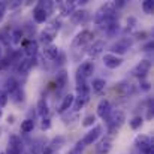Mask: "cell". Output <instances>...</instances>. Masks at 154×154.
Here are the masks:
<instances>
[{
    "label": "cell",
    "mask_w": 154,
    "mask_h": 154,
    "mask_svg": "<svg viewBox=\"0 0 154 154\" xmlns=\"http://www.w3.org/2000/svg\"><path fill=\"white\" fill-rule=\"evenodd\" d=\"M115 15H117V9H115L114 2H108V3L102 5V6L96 11L93 20H94L96 24H99L100 21L106 20V18H111V17H115Z\"/></svg>",
    "instance_id": "2"
},
{
    "label": "cell",
    "mask_w": 154,
    "mask_h": 154,
    "mask_svg": "<svg viewBox=\"0 0 154 154\" xmlns=\"http://www.w3.org/2000/svg\"><path fill=\"white\" fill-rule=\"evenodd\" d=\"M132 45H133V39H130V38H121V39H118L115 44H112L111 54H115V55L121 57L123 54H126V52L129 51V48H130Z\"/></svg>",
    "instance_id": "4"
},
{
    "label": "cell",
    "mask_w": 154,
    "mask_h": 154,
    "mask_svg": "<svg viewBox=\"0 0 154 154\" xmlns=\"http://www.w3.org/2000/svg\"><path fill=\"white\" fill-rule=\"evenodd\" d=\"M73 100H75V96L72 94V93H69V94H66L64 97H63V100L60 103V106H58V114H64L69 108H72V105H73Z\"/></svg>",
    "instance_id": "21"
},
{
    "label": "cell",
    "mask_w": 154,
    "mask_h": 154,
    "mask_svg": "<svg viewBox=\"0 0 154 154\" xmlns=\"http://www.w3.org/2000/svg\"><path fill=\"white\" fill-rule=\"evenodd\" d=\"M105 85H106V81L102 79V78H96V79H93V82H91V88H93V91H96V93H100L102 90H105Z\"/></svg>",
    "instance_id": "28"
},
{
    "label": "cell",
    "mask_w": 154,
    "mask_h": 154,
    "mask_svg": "<svg viewBox=\"0 0 154 154\" xmlns=\"http://www.w3.org/2000/svg\"><path fill=\"white\" fill-rule=\"evenodd\" d=\"M105 50V42L103 41H96V42H93V45H90V48H88V51L87 54L90 55V57H97V55H100Z\"/></svg>",
    "instance_id": "20"
},
{
    "label": "cell",
    "mask_w": 154,
    "mask_h": 154,
    "mask_svg": "<svg viewBox=\"0 0 154 154\" xmlns=\"http://www.w3.org/2000/svg\"><path fill=\"white\" fill-rule=\"evenodd\" d=\"M88 18H90V14H88L87 9H75V12L70 15L72 23H73V24H78V26L87 23Z\"/></svg>",
    "instance_id": "13"
},
{
    "label": "cell",
    "mask_w": 154,
    "mask_h": 154,
    "mask_svg": "<svg viewBox=\"0 0 154 154\" xmlns=\"http://www.w3.org/2000/svg\"><path fill=\"white\" fill-rule=\"evenodd\" d=\"M94 123H96V115H93V114H88V115L82 120V126H84V127H93Z\"/></svg>",
    "instance_id": "31"
},
{
    "label": "cell",
    "mask_w": 154,
    "mask_h": 154,
    "mask_svg": "<svg viewBox=\"0 0 154 154\" xmlns=\"http://www.w3.org/2000/svg\"><path fill=\"white\" fill-rule=\"evenodd\" d=\"M145 36H147V33H145V32H138V33H135V35H133V38H135L136 41H139V39H145Z\"/></svg>",
    "instance_id": "39"
},
{
    "label": "cell",
    "mask_w": 154,
    "mask_h": 154,
    "mask_svg": "<svg viewBox=\"0 0 154 154\" xmlns=\"http://www.w3.org/2000/svg\"><path fill=\"white\" fill-rule=\"evenodd\" d=\"M11 38H12V42H14L15 45L21 44V42H23V30H21V29H15V30L12 32Z\"/></svg>",
    "instance_id": "29"
},
{
    "label": "cell",
    "mask_w": 154,
    "mask_h": 154,
    "mask_svg": "<svg viewBox=\"0 0 154 154\" xmlns=\"http://www.w3.org/2000/svg\"><path fill=\"white\" fill-rule=\"evenodd\" d=\"M139 85H141V90H144V91H150V88H151V84L148 81H142Z\"/></svg>",
    "instance_id": "38"
},
{
    "label": "cell",
    "mask_w": 154,
    "mask_h": 154,
    "mask_svg": "<svg viewBox=\"0 0 154 154\" xmlns=\"http://www.w3.org/2000/svg\"><path fill=\"white\" fill-rule=\"evenodd\" d=\"M124 121H126V114H124L123 111H120V109L111 111V114H109L108 118H106V124H108L109 133H114L115 130H118V129L123 126Z\"/></svg>",
    "instance_id": "1"
},
{
    "label": "cell",
    "mask_w": 154,
    "mask_h": 154,
    "mask_svg": "<svg viewBox=\"0 0 154 154\" xmlns=\"http://www.w3.org/2000/svg\"><path fill=\"white\" fill-rule=\"evenodd\" d=\"M102 132H103V127L102 126H94V127H91V130H88L85 135H84V138L79 141L81 144H82V147H87V145H93L100 136H102Z\"/></svg>",
    "instance_id": "7"
},
{
    "label": "cell",
    "mask_w": 154,
    "mask_h": 154,
    "mask_svg": "<svg viewBox=\"0 0 154 154\" xmlns=\"http://www.w3.org/2000/svg\"><path fill=\"white\" fill-rule=\"evenodd\" d=\"M151 69V60H141L133 69H132V75L136 78H144Z\"/></svg>",
    "instance_id": "10"
},
{
    "label": "cell",
    "mask_w": 154,
    "mask_h": 154,
    "mask_svg": "<svg viewBox=\"0 0 154 154\" xmlns=\"http://www.w3.org/2000/svg\"><path fill=\"white\" fill-rule=\"evenodd\" d=\"M24 151V144L18 135H11L8 139V148L5 154H23Z\"/></svg>",
    "instance_id": "6"
},
{
    "label": "cell",
    "mask_w": 154,
    "mask_h": 154,
    "mask_svg": "<svg viewBox=\"0 0 154 154\" xmlns=\"http://www.w3.org/2000/svg\"><path fill=\"white\" fill-rule=\"evenodd\" d=\"M88 97H90V96H82V94H78V96L75 97V100H73V105H72L73 111H79L81 108H84V106H85V103L88 102Z\"/></svg>",
    "instance_id": "25"
},
{
    "label": "cell",
    "mask_w": 154,
    "mask_h": 154,
    "mask_svg": "<svg viewBox=\"0 0 154 154\" xmlns=\"http://www.w3.org/2000/svg\"><path fill=\"white\" fill-rule=\"evenodd\" d=\"M129 124H130V127H132L133 130H136V129H139V127L144 124V118L139 117V115H138V117H133V118L129 121Z\"/></svg>",
    "instance_id": "30"
},
{
    "label": "cell",
    "mask_w": 154,
    "mask_h": 154,
    "mask_svg": "<svg viewBox=\"0 0 154 154\" xmlns=\"http://www.w3.org/2000/svg\"><path fill=\"white\" fill-rule=\"evenodd\" d=\"M135 24H136V18H133V17L127 18V29H132Z\"/></svg>",
    "instance_id": "41"
},
{
    "label": "cell",
    "mask_w": 154,
    "mask_h": 154,
    "mask_svg": "<svg viewBox=\"0 0 154 154\" xmlns=\"http://www.w3.org/2000/svg\"><path fill=\"white\" fill-rule=\"evenodd\" d=\"M153 48H154V42H153V41H150V42H148V44L144 47V51H151Z\"/></svg>",
    "instance_id": "43"
},
{
    "label": "cell",
    "mask_w": 154,
    "mask_h": 154,
    "mask_svg": "<svg viewBox=\"0 0 154 154\" xmlns=\"http://www.w3.org/2000/svg\"><path fill=\"white\" fill-rule=\"evenodd\" d=\"M33 20L38 23V24H42V23H45L47 20H48V14L44 11V8L38 3L36 5V8L33 9Z\"/></svg>",
    "instance_id": "19"
},
{
    "label": "cell",
    "mask_w": 154,
    "mask_h": 154,
    "mask_svg": "<svg viewBox=\"0 0 154 154\" xmlns=\"http://www.w3.org/2000/svg\"><path fill=\"white\" fill-rule=\"evenodd\" d=\"M82 150H84V147H82V144L81 142H78L70 151H69V154H82Z\"/></svg>",
    "instance_id": "37"
},
{
    "label": "cell",
    "mask_w": 154,
    "mask_h": 154,
    "mask_svg": "<svg viewBox=\"0 0 154 154\" xmlns=\"http://www.w3.org/2000/svg\"><path fill=\"white\" fill-rule=\"evenodd\" d=\"M5 12H6V5H5L3 2H0V21L3 20V17H5Z\"/></svg>",
    "instance_id": "40"
},
{
    "label": "cell",
    "mask_w": 154,
    "mask_h": 154,
    "mask_svg": "<svg viewBox=\"0 0 154 154\" xmlns=\"http://www.w3.org/2000/svg\"><path fill=\"white\" fill-rule=\"evenodd\" d=\"M9 6V9H15V8H18V6H21V2H18V0H15L14 3H9V5H6V8Z\"/></svg>",
    "instance_id": "42"
},
{
    "label": "cell",
    "mask_w": 154,
    "mask_h": 154,
    "mask_svg": "<svg viewBox=\"0 0 154 154\" xmlns=\"http://www.w3.org/2000/svg\"><path fill=\"white\" fill-rule=\"evenodd\" d=\"M8 96H9V99H11L12 102H15V103H23L26 100V93H24V90H23L21 87L15 88V90H14L12 93H9Z\"/></svg>",
    "instance_id": "22"
},
{
    "label": "cell",
    "mask_w": 154,
    "mask_h": 154,
    "mask_svg": "<svg viewBox=\"0 0 154 154\" xmlns=\"http://www.w3.org/2000/svg\"><path fill=\"white\" fill-rule=\"evenodd\" d=\"M111 148H112V138H109V136H105L96 145V151L99 154H108L111 151Z\"/></svg>",
    "instance_id": "16"
},
{
    "label": "cell",
    "mask_w": 154,
    "mask_h": 154,
    "mask_svg": "<svg viewBox=\"0 0 154 154\" xmlns=\"http://www.w3.org/2000/svg\"><path fill=\"white\" fill-rule=\"evenodd\" d=\"M8 100H9V96H8V93H6L5 90H2V91H0V108L6 106Z\"/></svg>",
    "instance_id": "34"
},
{
    "label": "cell",
    "mask_w": 154,
    "mask_h": 154,
    "mask_svg": "<svg viewBox=\"0 0 154 154\" xmlns=\"http://www.w3.org/2000/svg\"><path fill=\"white\" fill-rule=\"evenodd\" d=\"M57 32H58V29L54 27L52 24L47 26V27L39 33V42H42L44 45H50L52 41L57 38Z\"/></svg>",
    "instance_id": "9"
},
{
    "label": "cell",
    "mask_w": 154,
    "mask_h": 154,
    "mask_svg": "<svg viewBox=\"0 0 154 154\" xmlns=\"http://www.w3.org/2000/svg\"><path fill=\"white\" fill-rule=\"evenodd\" d=\"M93 38H94V33H93V32H90V30H82V32H79V33L73 38V41H72V48H81V47H84V45H88V44L93 42Z\"/></svg>",
    "instance_id": "5"
},
{
    "label": "cell",
    "mask_w": 154,
    "mask_h": 154,
    "mask_svg": "<svg viewBox=\"0 0 154 154\" xmlns=\"http://www.w3.org/2000/svg\"><path fill=\"white\" fill-rule=\"evenodd\" d=\"M23 48H24V52H26L27 58H33V57H36V54H38L39 42H38V41H33V39H27V41L23 42Z\"/></svg>",
    "instance_id": "12"
},
{
    "label": "cell",
    "mask_w": 154,
    "mask_h": 154,
    "mask_svg": "<svg viewBox=\"0 0 154 154\" xmlns=\"http://www.w3.org/2000/svg\"><path fill=\"white\" fill-rule=\"evenodd\" d=\"M57 8L60 11V14L63 17H69L75 12V8H76V3L75 2H67V0H63V2H58L57 3Z\"/></svg>",
    "instance_id": "14"
},
{
    "label": "cell",
    "mask_w": 154,
    "mask_h": 154,
    "mask_svg": "<svg viewBox=\"0 0 154 154\" xmlns=\"http://www.w3.org/2000/svg\"><path fill=\"white\" fill-rule=\"evenodd\" d=\"M66 85H67V70L60 69L55 75V87H57V90H63Z\"/></svg>",
    "instance_id": "18"
},
{
    "label": "cell",
    "mask_w": 154,
    "mask_h": 154,
    "mask_svg": "<svg viewBox=\"0 0 154 154\" xmlns=\"http://www.w3.org/2000/svg\"><path fill=\"white\" fill-rule=\"evenodd\" d=\"M2 115H3V111H2V108H0V118H2Z\"/></svg>",
    "instance_id": "44"
},
{
    "label": "cell",
    "mask_w": 154,
    "mask_h": 154,
    "mask_svg": "<svg viewBox=\"0 0 154 154\" xmlns=\"http://www.w3.org/2000/svg\"><path fill=\"white\" fill-rule=\"evenodd\" d=\"M35 129V121L32 118H26L24 121H21V132L23 133H30Z\"/></svg>",
    "instance_id": "27"
},
{
    "label": "cell",
    "mask_w": 154,
    "mask_h": 154,
    "mask_svg": "<svg viewBox=\"0 0 154 154\" xmlns=\"http://www.w3.org/2000/svg\"><path fill=\"white\" fill-rule=\"evenodd\" d=\"M39 5L44 8V11L48 14V17H50V14H52V11H54V2H39Z\"/></svg>",
    "instance_id": "32"
},
{
    "label": "cell",
    "mask_w": 154,
    "mask_h": 154,
    "mask_svg": "<svg viewBox=\"0 0 154 154\" xmlns=\"http://www.w3.org/2000/svg\"><path fill=\"white\" fill-rule=\"evenodd\" d=\"M35 64H36V57H33V58H26V60H23V61L20 63V66H18V72H21V73H27Z\"/></svg>",
    "instance_id": "24"
},
{
    "label": "cell",
    "mask_w": 154,
    "mask_h": 154,
    "mask_svg": "<svg viewBox=\"0 0 154 154\" xmlns=\"http://www.w3.org/2000/svg\"><path fill=\"white\" fill-rule=\"evenodd\" d=\"M41 129H42V130H48V129H51V120H50L48 117L42 118V123H41Z\"/></svg>",
    "instance_id": "35"
},
{
    "label": "cell",
    "mask_w": 154,
    "mask_h": 154,
    "mask_svg": "<svg viewBox=\"0 0 154 154\" xmlns=\"http://www.w3.org/2000/svg\"><path fill=\"white\" fill-rule=\"evenodd\" d=\"M123 61H124L123 57H118V55L111 54V52H108V54L103 55V64L108 69H117V67H120L123 64Z\"/></svg>",
    "instance_id": "11"
},
{
    "label": "cell",
    "mask_w": 154,
    "mask_h": 154,
    "mask_svg": "<svg viewBox=\"0 0 154 154\" xmlns=\"http://www.w3.org/2000/svg\"><path fill=\"white\" fill-rule=\"evenodd\" d=\"M0 154H5V153H0Z\"/></svg>",
    "instance_id": "46"
},
{
    "label": "cell",
    "mask_w": 154,
    "mask_h": 154,
    "mask_svg": "<svg viewBox=\"0 0 154 154\" xmlns=\"http://www.w3.org/2000/svg\"><path fill=\"white\" fill-rule=\"evenodd\" d=\"M0 57H2V47H0Z\"/></svg>",
    "instance_id": "45"
},
{
    "label": "cell",
    "mask_w": 154,
    "mask_h": 154,
    "mask_svg": "<svg viewBox=\"0 0 154 154\" xmlns=\"http://www.w3.org/2000/svg\"><path fill=\"white\" fill-rule=\"evenodd\" d=\"M36 109H38V114H39L42 118L48 117V114H50V106H48V102H47V99H45V97H41V99L38 100V106H36Z\"/></svg>",
    "instance_id": "23"
},
{
    "label": "cell",
    "mask_w": 154,
    "mask_h": 154,
    "mask_svg": "<svg viewBox=\"0 0 154 154\" xmlns=\"http://www.w3.org/2000/svg\"><path fill=\"white\" fill-rule=\"evenodd\" d=\"M18 87H20V84H18V81H17L15 78H12V76H11V78H8V79H6V85H5V91H6V93L9 94V93H12V91H14L15 88H18Z\"/></svg>",
    "instance_id": "26"
},
{
    "label": "cell",
    "mask_w": 154,
    "mask_h": 154,
    "mask_svg": "<svg viewBox=\"0 0 154 154\" xmlns=\"http://www.w3.org/2000/svg\"><path fill=\"white\" fill-rule=\"evenodd\" d=\"M94 72V64L91 61H84L78 66L76 69V82L79 81H85L88 76H91Z\"/></svg>",
    "instance_id": "8"
},
{
    "label": "cell",
    "mask_w": 154,
    "mask_h": 154,
    "mask_svg": "<svg viewBox=\"0 0 154 154\" xmlns=\"http://www.w3.org/2000/svg\"><path fill=\"white\" fill-rule=\"evenodd\" d=\"M153 9H154V3L151 0H145L144 3H142V11L145 12V14H153Z\"/></svg>",
    "instance_id": "33"
},
{
    "label": "cell",
    "mask_w": 154,
    "mask_h": 154,
    "mask_svg": "<svg viewBox=\"0 0 154 154\" xmlns=\"http://www.w3.org/2000/svg\"><path fill=\"white\" fill-rule=\"evenodd\" d=\"M96 111H97V117H100L102 120H106V118H108V115H109V114H111V111H112V108H111V102H109L108 99H102L100 102L97 103Z\"/></svg>",
    "instance_id": "15"
},
{
    "label": "cell",
    "mask_w": 154,
    "mask_h": 154,
    "mask_svg": "<svg viewBox=\"0 0 154 154\" xmlns=\"http://www.w3.org/2000/svg\"><path fill=\"white\" fill-rule=\"evenodd\" d=\"M135 145L142 154H154L153 141L147 135H138L135 138Z\"/></svg>",
    "instance_id": "3"
},
{
    "label": "cell",
    "mask_w": 154,
    "mask_h": 154,
    "mask_svg": "<svg viewBox=\"0 0 154 154\" xmlns=\"http://www.w3.org/2000/svg\"><path fill=\"white\" fill-rule=\"evenodd\" d=\"M58 52H60V48L55 47V45H52V44H50V45H45V47H44L42 55H44V58H47V60H50V61H54Z\"/></svg>",
    "instance_id": "17"
},
{
    "label": "cell",
    "mask_w": 154,
    "mask_h": 154,
    "mask_svg": "<svg viewBox=\"0 0 154 154\" xmlns=\"http://www.w3.org/2000/svg\"><path fill=\"white\" fill-rule=\"evenodd\" d=\"M54 61H55V64H60V66H61V64H63V63L66 61V55H64V52H63V51L58 52Z\"/></svg>",
    "instance_id": "36"
}]
</instances>
